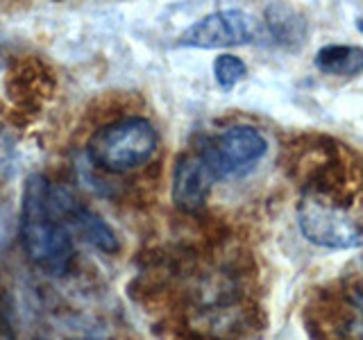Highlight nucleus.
I'll return each mask as SVG.
<instances>
[{"label": "nucleus", "mask_w": 363, "mask_h": 340, "mask_svg": "<svg viewBox=\"0 0 363 340\" xmlns=\"http://www.w3.org/2000/svg\"><path fill=\"white\" fill-rule=\"evenodd\" d=\"M48 191L45 177H28L21 202V243L34 266L50 275H66L75 261V245L73 236L50 211Z\"/></svg>", "instance_id": "1"}, {"label": "nucleus", "mask_w": 363, "mask_h": 340, "mask_svg": "<svg viewBox=\"0 0 363 340\" xmlns=\"http://www.w3.org/2000/svg\"><path fill=\"white\" fill-rule=\"evenodd\" d=\"M159 150L157 128L141 116L102 125L86 141V159L102 173L123 175L145 166Z\"/></svg>", "instance_id": "2"}, {"label": "nucleus", "mask_w": 363, "mask_h": 340, "mask_svg": "<svg viewBox=\"0 0 363 340\" xmlns=\"http://www.w3.org/2000/svg\"><path fill=\"white\" fill-rule=\"evenodd\" d=\"M298 225L309 243L325 249H354L363 245V225L343 202L306 191L298 204Z\"/></svg>", "instance_id": "3"}, {"label": "nucleus", "mask_w": 363, "mask_h": 340, "mask_svg": "<svg viewBox=\"0 0 363 340\" xmlns=\"http://www.w3.org/2000/svg\"><path fill=\"white\" fill-rule=\"evenodd\" d=\"M216 181L245 177L266 157L268 141L252 125H232L202 139L196 147Z\"/></svg>", "instance_id": "4"}, {"label": "nucleus", "mask_w": 363, "mask_h": 340, "mask_svg": "<svg viewBox=\"0 0 363 340\" xmlns=\"http://www.w3.org/2000/svg\"><path fill=\"white\" fill-rule=\"evenodd\" d=\"M261 37V26L252 14L243 9H218L202 16L193 26L179 34L177 45L184 48H230V45H245Z\"/></svg>", "instance_id": "5"}, {"label": "nucleus", "mask_w": 363, "mask_h": 340, "mask_svg": "<svg viewBox=\"0 0 363 340\" xmlns=\"http://www.w3.org/2000/svg\"><path fill=\"white\" fill-rule=\"evenodd\" d=\"M48 204L55 218L66 227L68 234H77L105 254H116L121 249V241L109 222L91 207H86L73 191H68L66 186H50Z\"/></svg>", "instance_id": "6"}, {"label": "nucleus", "mask_w": 363, "mask_h": 340, "mask_svg": "<svg viewBox=\"0 0 363 340\" xmlns=\"http://www.w3.org/2000/svg\"><path fill=\"white\" fill-rule=\"evenodd\" d=\"M57 89V77L48 62L37 55H23L11 62L5 91L21 111H39Z\"/></svg>", "instance_id": "7"}, {"label": "nucleus", "mask_w": 363, "mask_h": 340, "mask_svg": "<svg viewBox=\"0 0 363 340\" xmlns=\"http://www.w3.org/2000/svg\"><path fill=\"white\" fill-rule=\"evenodd\" d=\"M216 184L218 181H216L209 166L204 164V159L200 157L196 147H191L189 152H182L175 159L170 196H173V204L179 211L184 213L202 211Z\"/></svg>", "instance_id": "8"}, {"label": "nucleus", "mask_w": 363, "mask_h": 340, "mask_svg": "<svg viewBox=\"0 0 363 340\" xmlns=\"http://www.w3.org/2000/svg\"><path fill=\"white\" fill-rule=\"evenodd\" d=\"M266 30L270 39L281 48L298 50L309 37V18H306L298 7L275 3L264 9Z\"/></svg>", "instance_id": "9"}, {"label": "nucleus", "mask_w": 363, "mask_h": 340, "mask_svg": "<svg viewBox=\"0 0 363 340\" xmlns=\"http://www.w3.org/2000/svg\"><path fill=\"white\" fill-rule=\"evenodd\" d=\"M315 68L332 77H359L363 75V48L343 43L323 45L315 52Z\"/></svg>", "instance_id": "10"}, {"label": "nucleus", "mask_w": 363, "mask_h": 340, "mask_svg": "<svg viewBox=\"0 0 363 340\" xmlns=\"http://www.w3.org/2000/svg\"><path fill=\"white\" fill-rule=\"evenodd\" d=\"M245 75H247V66L241 57L230 55V52L216 57L213 77L223 91H232L238 82H241V79H245Z\"/></svg>", "instance_id": "11"}, {"label": "nucleus", "mask_w": 363, "mask_h": 340, "mask_svg": "<svg viewBox=\"0 0 363 340\" xmlns=\"http://www.w3.org/2000/svg\"><path fill=\"white\" fill-rule=\"evenodd\" d=\"M0 340H16L14 298L5 283H0Z\"/></svg>", "instance_id": "12"}, {"label": "nucleus", "mask_w": 363, "mask_h": 340, "mask_svg": "<svg viewBox=\"0 0 363 340\" xmlns=\"http://www.w3.org/2000/svg\"><path fill=\"white\" fill-rule=\"evenodd\" d=\"M345 302L352 306V313H354V329L363 332V281H354L352 286L343 290Z\"/></svg>", "instance_id": "13"}, {"label": "nucleus", "mask_w": 363, "mask_h": 340, "mask_svg": "<svg viewBox=\"0 0 363 340\" xmlns=\"http://www.w3.org/2000/svg\"><path fill=\"white\" fill-rule=\"evenodd\" d=\"M357 28H359V32H363V18L357 21Z\"/></svg>", "instance_id": "14"}, {"label": "nucleus", "mask_w": 363, "mask_h": 340, "mask_svg": "<svg viewBox=\"0 0 363 340\" xmlns=\"http://www.w3.org/2000/svg\"><path fill=\"white\" fill-rule=\"evenodd\" d=\"M359 188H361V196H363V173H361V179H359Z\"/></svg>", "instance_id": "15"}, {"label": "nucleus", "mask_w": 363, "mask_h": 340, "mask_svg": "<svg viewBox=\"0 0 363 340\" xmlns=\"http://www.w3.org/2000/svg\"><path fill=\"white\" fill-rule=\"evenodd\" d=\"M113 340H121V338H113Z\"/></svg>", "instance_id": "16"}, {"label": "nucleus", "mask_w": 363, "mask_h": 340, "mask_svg": "<svg viewBox=\"0 0 363 340\" xmlns=\"http://www.w3.org/2000/svg\"><path fill=\"white\" fill-rule=\"evenodd\" d=\"M37 340H43V338H37Z\"/></svg>", "instance_id": "17"}]
</instances>
